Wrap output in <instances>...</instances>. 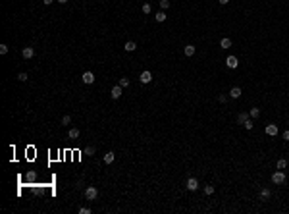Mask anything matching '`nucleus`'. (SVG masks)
Segmentation results:
<instances>
[{
  "label": "nucleus",
  "instance_id": "obj_1",
  "mask_svg": "<svg viewBox=\"0 0 289 214\" xmlns=\"http://www.w3.org/2000/svg\"><path fill=\"white\" fill-rule=\"evenodd\" d=\"M285 174H283V170H278V172H274L272 174V182H274L276 185H282V183H285Z\"/></svg>",
  "mask_w": 289,
  "mask_h": 214
},
{
  "label": "nucleus",
  "instance_id": "obj_2",
  "mask_svg": "<svg viewBox=\"0 0 289 214\" xmlns=\"http://www.w3.org/2000/svg\"><path fill=\"white\" fill-rule=\"evenodd\" d=\"M96 195H99V189H96V187H93V185H89V187L85 189V197H87L89 201L96 199Z\"/></svg>",
  "mask_w": 289,
  "mask_h": 214
},
{
  "label": "nucleus",
  "instance_id": "obj_3",
  "mask_svg": "<svg viewBox=\"0 0 289 214\" xmlns=\"http://www.w3.org/2000/svg\"><path fill=\"white\" fill-rule=\"evenodd\" d=\"M81 79H83V83L93 85V83H95V73H93V72H85L83 75H81Z\"/></svg>",
  "mask_w": 289,
  "mask_h": 214
},
{
  "label": "nucleus",
  "instance_id": "obj_4",
  "mask_svg": "<svg viewBox=\"0 0 289 214\" xmlns=\"http://www.w3.org/2000/svg\"><path fill=\"white\" fill-rule=\"evenodd\" d=\"M21 56H23L25 60L33 58V56H35V48H33V46H25V48L21 50Z\"/></svg>",
  "mask_w": 289,
  "mask_h": 214
},
{
  "label": "nucleus",
  "instance_id": "obj_5",
  "mask_svg": "<svg viewBox=\"0 0 289 214\" xmlns=\"http://www.w3.org/2000/svg\"><path fill=\"white\" fill-rule=\"evenodd\" d=\"M139 81L141 83H150V81H152V73H150L149 69H145V72L139 75Z\"/></svg>",
  "mask_w": 289,
  "mask_h": 214
},
{
  "label": "nucleus",
  "instance_id": "obj_6",
  "mask_svg": "<svg viewBox=\"0 0 289 214\" xmlns=\"http://www.w3.org/2000/svg\"><path fill=\"white\" fill-rule=\"evenodd\" d=\"M185 185H187V189H189V191H197V189H199V182H197V178H189Z\"/></svg>",
  "mask_w": 289,
  "mask_h": 214
},
{
  "label": "nucleus",
  "instance_id": "obj_7",
  "mask_svg": "<svg viewBox=\"0 0 289 214\" xmlns=\"http://www.w3.org/2000/svg\"><path fill=\"white\" fill-rule=\"evenodd\" d=\"M226 64H227V68H231V69H235L239 66V60L235 58V56H227L226 58Z\"/></svg>",
  "mask_w": 289,
  "mask_h": 214
},
{
  "label": "nucleus",
  "instance_id": "obj_8",
  "mask_svg": "<svg viewBox=\"0 0 289 214\" xmlns=\"http://www.w3.org/2000/svg\"><path fill=\"white\" fill-rule=\"evenodd\" d=\"M266 135H270V137H276V135H278V125H276V123H270V125H266Z\"/></svg>",
  "mask_w": 289,
  "mask_h": 214
},
{
  "label": "nucleus",
  "instance_id": "obj_9",
  "mask_svg": "<svg viewBox=\"0 0 289 214\" xmlns=\"http://www.w3.org/2000/svg\"><path fill=\"white\" fill-rule=\"evenodd\" d=\"M121 89H124L121 85H116V87H112V91H110V97H112V98H120V97H121Z\"/></svg>",
  "mask_w": 289,
  "mask_h": 214
},
{
  "label": "nucleus",
  "instance_id": "obj_10",
  "mask_svg": "<svg viewBox=\"0 0 289 214\" xmlns=\"http://www.w3.org/2000/svg\"><path fill=\"white\" fill-rule=\"evenodd\" d=\"M241 87H231V91H229V97L231 98H239V97H241Z\"/></svg>",
  "mask_w": 289,
  "mask_h": 214
},
{
  "label": "nucleus",
  "instance_id": "obj_11",
  "mask_svg": "<svg viewBox=\"0 0 289 214\" xmlns=\"http://www.w3.org/2000/svg\"><path fill=\"white\" fill-rule=\"evenodd\" d=\"M220 46H222V48H226V50H227V48H231V39L224 37V39L220 41Z\"/></svg>",
  "mask_w": 289,
  "mask_h": 214
},
{
  "label": "nucleus",
  "instance_id": "obj_12",
  "mask_svg": "<svg viewBox=\"0 0 289 214\" xmlns=\"http://www.w3.org/2000/svg\"><path fill=\"white\" fill-rule=\"evenodd\" d=\"M249 118H251V114H249V112H241V114L237 116V122H239V123H245L247 120H249Z\"/></svg>",
  "mask_w": 289,
  "mask_h": 214
},
{
  "label": "nucleus",
  "instance_id": "obj_13",
  "mask_svg": "<svg viewBox=\"0 0 289 214\" xmlns=\"http://www.w3.org/2000/svg\"><path fill=\"white\" fill-rule=\"evenodd\" d=\"M124 48H125V50H127V52H133V50H135V48H137V44L133 43V41H127V43L124 44Z\"/></svg>",
  "mask_w": 289,
  "mask_h": 214
},
{
  "label": "nucleus",
  "instance_id": "obj_14",
  "mask_svg": "<svg viewBox=\"0 0 289 214\" xmlns=\"http://www.w3.org/2000/svg\"><path fill=\"white\" fill-rule=\"evenodd\" d=\"M68 137H70V139H77V137H79V129H77V127H71V129L68 131Z\"/></svg>",
  "mask_w": 289,
  "mask_h": 214
},
{
  "label": "nucleus",
  "instance_id": "obj_15",
  "mask_svg": "<svg viewBox=\"0 0 289 214\" xmlns=\"http://www.w3.org/2000/svg\"><path fill=\"white\" fill-rule=\"evenodd\" d=\"M270 195H272L270 189H262V191H260V199H262V201H268V199H270Z\"/></svg>",
  "mask_w": 289,
  "mask_h": 214
},
{
  "label": "nucleus",
  "instance_id": "obj_16",
  "mask_svg": "<svg viewBox=\"0 0 289 214\" xmlns=\"http://www.w3.org/2000/svg\"><path fill=\"white\" fill-rule=\"evenodd\" d=\"M114 158H116V154H114V153H106V154H104V164H112Z\"/></svg>",
  "mask_w": 289,
  "mask_h": 214
},
{
  "label": "nucleus",
  "instance_id": "obj_17",
  "mask_svg": "<svg viewBox=\"0 0 289 214\" xmlns=\"http://www.w3.org/2000/svg\"><path fill=\"white\" fill-rule=\"evenodd\" d=\"M183 52H185V56H193L195 54V46L193 44H187V46L183 48Z\"/></svg>",
  "mask_w": 289,
  "mask_h": 214
},
{
  "label": "nucleus",
  "instance_id": "obj_18",
  "mask_svg": "<svg viewBox=\"0 0 289 214\" xmlns=\"http://www.w3.org/2000/svg\"><path fill=\"white\" fill-rule=\"evenodd\" d=\"M287 168V160L285 158H279L278 160V170H285Z\"/></svg>",
  "mask_w": 289,
  "mask_h": 214
},
{
  "label": "nucleus",
  "instance_id": "obj_19",
  "mask_svg": "<svg viewBox=\"0 0 289 214\" xmlns=\"http://www.w3.org/2000/svg\"><path fill=\"white\" fill-rule=\"evenodd\" d=\"M154 18H156V21H158V23H162V21H166V14H164V12H158V14H156V15H154Z\"/></svg>",
  "mask_w": 289,
  "mask_h": 214
},
{
  "label": "nucleus",
  "instance_id": "obj_20",
  "mask_svg": "<svg viewBox=\"0 0 289 214\" xmlns=\"http://www.w3.org/2000/svg\"><path fill=\"white\" fill-rule=\"evenodd\" d=\"M141 10H143V14H150V10H152V6H150L149 2H145V4H143V8H141Z\"/></svg>",
  "mask_w": 289,
  "mask_h": 214
},
{
  "label": "nucleus",
  "instance_id": "obj_21",
  "mask_svg": "<svg viewBox=\"0 0 289 214\" xmlns=\"http://www.w3.org/2000/svg\"><path fill=\"white\" fill-rule=\"evenodd\" d=\"M251 118H258L260 116V108H251Z\"/></svg>",
  "mask_w": 289,
  "mask_h": 214
},
{
  "label": "nucleus",
  "instance_id": "obj_22",
  "mask_svg": "<svg viewBox=\"0 0 289 214\" xmlns=\"http://www.w3.org/2000/svg\"><path fill=\"white\" fill-rule=\"evenodd\" d=\"M18 79H19V81H21V83H25V81H27V79H29V75H27V73H25V72H21V73H19V75H18Z\"/></svg>",
  "mask_w": 289,
  "mask_h": 214
},
{
  "label": "nucleus",
  "instance_id": "obj_23",
  "mask_svg": "<svg viewBox=\"0 0 289 214\" xmlns=\"http://www.w3.org/2000/svg\"><path fill=\"white\" fill-rule=\"evenodd\" d=\"M214 193V185H204V195H212Z\"/></svg>",
  "mask_w": 289,
  "mask_h": 214
},
{
  "label": "nucleus",
  "instance_id": "obj_24",
  "mask_svg": "<svg viewBox=\"0 0 289 214\" xmlns=\"http://www.w3.org/2000/svg\"><path fill=\"white\" fill-rule=\"evenodd\" d=\"M96 153V147H87V149H85V154H89V156H93Z\"/></svg>",
  "mask_w": 289,
  "mask_h": 214
},
{
  "label": "nucleus",
  "instance_id": "obj_25",
  "mask_svg": "<svg viewBox=\"0 0 289 214\" xmlns=\"http://www.w3.org/2000/svg\"><path fill=\"white\" fill-rule=\"evenodd\" d=\"M243 125H245V129H253V127H254V122L249 118V120H247L245 123H243Z\"/></svg>",
  "mask_w": 289,
  "mask_h": 214
},
{
  "label": "nucleus",
  "instance_id": "obj_26",
  "mask_svg": "<svg viewBox=\"0 0 289 214\" xmlns=\"http://www.w3.org/2000/svg\"><path fill=\"white\" fill-rule=\"evenodd\" d=\"M70 123H71V116H68V114H66V116L62 118V125H70Z\"/></svg>",
  "mask_w": 289,
  "mask_h": 214
},
{
  "label": "nucleus",
  "instance_id": "obj_27",
  "mask_svg": "<svg viewBox=\"0 0 289 214\" xmlns=\"http://www.w3.org/2000/svg\"><path fill=\"white\" fill-rule=\"evenodd\" d=\"M160 8H162V10H168V8H170V0H160Z\"/></svg>",
  "mask_w": 289,
  "mask_h": 214
},
{
  "label": "nucleus",
  "instance_id": "obj_28",
  "mask_svg": "<svg viewBox=\"0 0 289 214\" xmlns=\"http://www.w3.org/2000/svg\"><path fill=\"white\" fill-rule=\"evenodd\" d=\"M8 50H10L8 44H0V54H8Z\"/></svg>",
  "mask_w": 289,
  "mask_h": 214
},
{
  "label": "nucleus",
  "instance_id": "obj_29",
  "mask_svg": "<svg viewBox=\"0 0 289 214\" xmlns=\"http://www.w3.org/2000/svg\"><path fill=\"white\" fill-rule=\"evenodd\" d=\"M79 214H91V208H89V207H81L79 208Z\"/></svg>",
  "mask_w": 289,
  "mask_h": 214
},
{
  "label": "nucleus",
  "instance_id": "obj_30",
  "mask_svg": "<svg viewBox=\"0 0 289 214\" xmlns=\"http://www.w3.org/2000/svg\"><path fill=\"white\" fill-rule=\"evenodd\" d=\"M120 85H121V87H127V85H129V79H127V77H121V79H120Z\"/></svg>",
  "mask_w": 289,
  "mask_h": 214
},
{
  "label": "nucleus",
  "instance_id": "obj_31",
  "mask_svg": "<svg viewBox=\"0 0 289 214\" xmlns=\"http://www.w3.org/2000/svg\"><path fill=\"white\" fill-rule=\"evenodd\" d=\"M218 100H220V102H226V100H227V97H226V94H220Z\"/></svg>",
  "mask_w": 289,
  "mask_h": 214
},
{
  "label": "nucleus",
  "instance_id": "obj_32",
  "mask_svg": "<svg viewBox=\"0 0 289 214\" xmlns=\"http://www.w3.org/2000/svg\"><path fill=\"white\" fill-rule=\"evenodd\" d=\"M283 139H285V141H289V129L283 131Z\"/></svg>",
  "mask_w": 289,
  "mask_h": 214
},
{
  "label": "nucleus",
  "instance_id": "obj_33",
  "mask_svg": "<svg viewBox=\"0 0 289 214\" xmlns=\"http://www.w3.org/2000/svg\"><path fill=\"white\" fill-rule=\"evenodd\" d=\"M52 2H54V0H43V4H44V6H50Z\"/></svg>",
  "mask_w": 289,
  "mask_h": 214
},
{
  "label": "nucleus",
  "instance_id": "obj_34",
  "mask_svg": "<svg viewBox=\"0 0 289 214\" xmlns=\"http://www.w3.org/2000/svg\"><path fill=\"white\" fill-rule=\"evenodd\" d=\"M227 2H229V0H220V4H227Z\"/></svg>",
  "mask_w": 289,
  "mask_h": 214
},
{
  "label": "nucleus",
  "instance_id": "obj_35",
  "mask_svg": "<svg viewBox=\"0 0 289 214\" xmlns=\"http://www.w3.org/2000/svg\"><path fill=\"white\" fill-rule=\"evenodd\" d=\"M58 2H60V4H66V2H68V0H58Z\"/></svg>",
  "mask_w": 289,
  "mask_h": 214
}]
</instances>
